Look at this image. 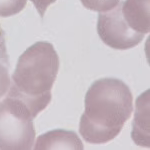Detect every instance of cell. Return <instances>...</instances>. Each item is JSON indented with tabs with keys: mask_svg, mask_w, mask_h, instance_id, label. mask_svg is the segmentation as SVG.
Listing matches in <instances>:
<instances>
[{
	"mask_svg": "<svg viewBox=\"0 0 150 150\" xmlns=\"http://www.w3.org/2000/svg\"><path fill=\"white\" fill-rule=\"evenodd\" d=\"M79 131L86 142L104 144L119 135L133 111L128 85L116 78H101L88 88Z\"/></svg>",
	"mask_w": 150,
	"mask_h": 150,
	"instance_id": "obj_1",
	"label": "cell"
},
{
	"mask_svg": "<svg viewBox=\"0 0 150 150\" xmlns=\"http://www.w3.org/2000/svg\"><path fill=\"white\" fill-rule=\"evenodd\" d=\"M59 65V56L51 43H34L19 57L7 95L22 100L36 117L51 101Z\"/></svg>",
	"mask_w": 150,
	"mask_h": 150,
	"instance_id": "obj_2",
	"label": "cell"
},
{
	"mask_svg": "<svg viewBox=\"0 0 150 150\" xmlns=\"http://www.w3.org/2000/svg\"><path fill=\"white\" fill-rule=\"evenodd\" d=\"M35 116L20 99L7 95L0 101V149L29 150L36 132Z\"/></svg>",
	"mask_w": 150,
	"mask_h": 150,
	"instance_id": "obj_3",
	"label": "cell"
},
{
	"mask_svg": "<svg viewBox=\"0 0 150 150\" xmlns=\"http://www.w3.org/2000/svg\"><path fill=\"white\" fill-rule=\"evenodd\" d=\"M118 3L111 10L100 12L97 21V32L104 44L116 50H127L138 45L145 34L136 32L128 26Z\"/></svg>",
	"mask_w": 150,
	"mask_h": 150,
	"instance_id": "obj_4",
	"label": "cell"
},
{
	"mask_svg": "<svg viewBox=\"0 0 150 150\" xmlns=\"http://www.w3.org/2000/svg\"><path fill=\"white\" fill-rule=\"evenodd\" d=\"M83 148L78 135L74 131L64 129L51 130L40 135L34 145L35 150H82Z\"/></svg>",
	"mask_w": 150,
	"mask_h": 150,
	"instance_id": "obj_5",
	"label": "cell"
},
{
	"mask_svg": "<svg viewBox=\"0 0 150 150\" xmlns=\"http://www.w3.org/2000/svg\"><path fill=\"white\" fill-rule=\"evenodd\" d=\"M150 0H125L122 1L121 12L124 20L136 32L147 34L150 30Z\"/></svg>",
	"mask_w": 150,
	"mask_h": 150,
	"instance_id": "obj_6",
	"label": "cell"
},
{
	"mask_svg": "<svg viewBox=\"0 0 150 150\" xmlns=\"http://www.w3.org/2000/svg\"><path fill=\"white\" fill-rule=\"evenodd\" d=\"M131 137L137 145L149 148V90L137 98Z\"/></svg>",
	"mask_w": 150,
	"mask_h": 150,
	"instance_id": "obj_7",
	"label": "cell"
},
{
	"mask_svg": "<svg viewBox=\"0 0 150 150\" xmlns=\"http://www.w3.org/2000/svg\"><path fill=\"white\" fill-rule=\"evenodd\" d=\"M27 0H0V17H10L25 8Z\"/></svg>",
	"mask_w": 150,
	"mask_h": 150,
	"instance_id": "obj_8",
	"label": "cell"
},
{
	"mask_svg": "<svg viewBox=\"0 0 150 150\" xmlns=\"http://www.w3.org/2000/svg\"><path fill=\"white\" fill-rule=\"evenodd\" d=\"M82 5L92 11L105 12L111 10L119 3L120 0H80Z\"/></svg>",
	"mask_w": 150,
	"mask_h": 150,
	"instance_id": "obj_9",
	"label": "cell"
},
{
	"mask_svg": "<svg viewBox=\"0 0 150 150\" xmlns=\"http://www.w3.org/2000/svg\"><path fill=\"white\" fill-rule=\"evenodd\" d=\"M11 79L9 76V68L4 64L0 63V99L8 93L10 88Z\"/></svg>",
	"mask_w": 150,
	"mask_h": 150,
	"instance_id": "obj_10",
	"label": "cell"
},
{
	"mask_svg": "<svg viewBox=\"0 0 150 150\" xmlns=\"http://www.w3.org/2000/svg\"><path fill=\"white\" fill-rule=\"evenodd\" d=\"M0 63L4 64L9 68L10 62H9V55L7 53L6 47V40H5V33L0 25Z\"/></svg>",
	"mask_w": 150,
	"mask_h": 150,
	"instance_id": "obj_11",
	"label": "cell"
},
{
	"mask_svg": "<svg viewBox=\"0 0 150 150\" xmlns=\"http://www.w3.org/2000/svg\"><path fill=\"white\" fill-rule=\"evenodd\" d=\"M33 3V5L35 6V8L37 9L38 13L41 17H44V14L46 12L47 8L54 2H56V0H30Z\"/></svg>",
	"mask_w": 150,
	"mask_h": 150,
	"instance_id": "obj_12",
	"label": "cell"
}]
</instances>
